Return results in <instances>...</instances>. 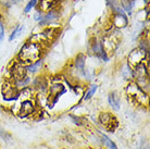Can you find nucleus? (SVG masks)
Returning a JSON list of instances; mask_svg holds the SVG:
<instances>
[{"label":"nucleus","instance_id":"obj_1","mask_svg":"<svg viewBox=\"0 0 150 149\" xmlns=\"http://www.w3.org/2000/svg\"><path fill=\"white\" fill-rule=\"evenodd\" d=\"M41 55L40 48L37 44H28L24 46L20 52V60L23 63H35L39 60Z\"/></svg>","mask_w":150,"mask_h":149},{"label":"nucleus","instance_id":"obj_2","mask_svg":"<svg viewBox=\"0 0 150 149\" xmlns=\"http://www.w3.org/2000/svg\"><path fill=\"white\" fill-rule=\"evenodd\" d=\"M100 121H101L102 125H103L107 130H109V132H113V130H114V127L112 126V123L117 124L116 120L114 119L111 114H109V113L101 114V116H100Z\"/></svg>","mask_w":150,"mask_h":149},{"label":"nucleus","instance_id":"obj_3","mask_svg":"<svg viewBox=\"0 0 150 149\" xmlns=\"http://www.w3.org/2000/svg\"><path fill=\"white\" fill-rule=\"evenodd\" d=\"M12 75H13V77L16 79V82L24 81V79H25V76H26V67H22V65H16V67L12 70Z\"/></svg>","mask_w":150,"mask_h":149},{"label":"nucleus","instance_id":"obj_4","mask_svg":"<svg viewBox=\"0 0 150 149\" xmlns=\"http://www.w3.org/2000/svg\"><path fill=\"white\" fill-rule=\"evenodd\" d=\"M34 111V106L32 104L30 101H25V102H23L22 104V107H21V110H20V113L22 114V116H28L30 113H33Z\"/></svg>","mask_w":150,"mask_h":149},{"label":"nucleus","instance_id":"obj_5","mask_svg":"<svg viewBox=\"0 0 150 149\" xmlns=\"http://www.w3.org/2000/svg\"><path fill=\"white\" fill-rule=\"evenodd\" d=\"M109 102L111 104V107H112L114 110H119L120 109V101H119V97L115 96V94L113 93L111 94L109 96Z\"/></svg>","mask_w":150,"mask_h":149},{"label":"nucleus","instance_id":"obj_6","mask_svg":"<svg viewBox=\"0 0 150 149\" xmlns=\"http://www.w3.org/2000/svg\"><path fill=\"white\" fill-rule=\"evenodd\" d=\"M60 0H42L41 1V8L44 7V10H49L54 4H57Z\"/></svg>","mask_w":150,"mask_h":149},{"label":"nucleus","instance_id":"obj_7","mask_svg":"<svg viewBox=\"0 0 150 149\" xmlns=\"http://www.w3.org/2000/svg\"><path fill=\"white\" fill-rule=\"evenodd\" d=\"M57 13L56 12H51V13H49L48 15H46L45 18H44V20H41V24H46V23L48 22H51V21H53V20L57 19Z\"/></svg>","mask_w":150,"mask_h":149},{"label":"nucleus","instance_id":"obj_8","mask_svg":"<svg viewBox=\"0 0 150 149\" xmlns=\"http://www.w3.org/2000/svg\"><path fill=\"white\" fill-rule=\"evenodd\" d=\"M102 140L105 143V145H107L110 149H117L116 148V145L113 142H111V139L109 137H107L105 135H102Z\"/></svg>","mask_w":150,"mask_h":149},{"label":"nucleus","instance_id":"obj_9","mask_svg":"<svg viewBox=\"0 0 150 149\" xmlns=\"http://www.w3.org/2000/svg\"><path fill=\"white\" fill-rule=\"evenodd\" d=\"M96 90H97V86H96V85L91 86V87H90V89L86 93V95H85L84 99H89V98L95 94V92H96Z\"/></svg>","mask_w":150,"mask_h":149},{"label":"nucleus","instance_id":"obj_10","mask_svg":"<svg viewBox=\"0 0 150 149\" xmlns=\"http://www.w3.org/2000/svg\"><path fill=\"white\" fill-rule=\"evenodd\" d=\"M76 65L81 69V71L84 70V56H79V58L76 60Z\"/></svg>","mask_w":150,"mask_h":149},{"label":"nucleus","instance_id":"obj_11","mask_svg":"<svg viewBox=\"0 0 150 149\" xmlns=\"http://www.w3.org/2000/svg\"><path fill=\"white\" fill-rule=\"evenodd\" d=\"M40 64H41V61H39V60H38V61H36V62H35V63L33 64V65H30V67H28L27 69H28L30 71H32V72H35V71H36V69H37V67H40Z\"/></svg>","mask_w":150,"mask_h":149},{"label":"nucleus","instance_id":"obj_12","mask_svg":"<svg viewBox=\"0 0 150 149\" xmlns=\"http://www.w3.org/2000/svg\"><path fill=\"white\" fill-rule=\"evenodd\" d=\"M36 2H37V0H30V4H27L26 8H25V12H28L32 9V7H34L35 4H36Z\"/></svg>","mask_w":150,"mask_h":149},{"label":"nucleus","instance_id":"obj_13","mask_svg":"<svg viewBox=\"0 0 150 149\" xmlns=\"http://www.w3.org/2000/svg\"><path fill=\"white\" fill-rule=\"evenodd\" d=\"M107 4H109L110 7H112L114 10H120L119 8L116 7V0H107Z\"/></svg>","mask_w":150,"mask_h":149},{"label":"nucleus","instance_id":"obj_14","mask_svg":"<svg viewBox=\"0 0 150 149\" xmlns=\"http://www.w3.org/2000/svg\"><path fill=\"white\" fill-rule=\"evenodd\" d=\"M21 30H22V27H18V28H16V30L14 31V32H13V33H12V35H11V37H10V40H13V39H14L15 37H16V36H18V35H19L20 34V32H21Z\"/></svg>","mask_w":150,"mask_h":149},{"label":"nucleus","instance_id":"obj_15","mask_svg":"<svg viewBox=\"0 0 150 149\" xmlns=\"http://www.w3.org/2000/svg\"><path fill=\"white\" fill-rule=\"evenodd\" d=\"M4 37V27L2 25V23L0 22V41H2Z\"/></svg>","mask_w":150,"mask_h":149}]
</instances>
